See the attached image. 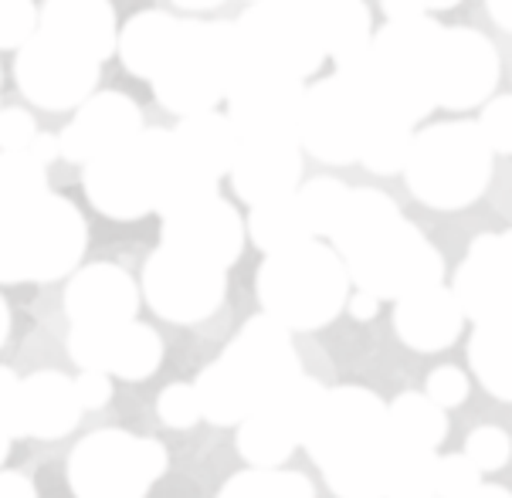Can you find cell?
<instances>
[{
  "instance_id": "22",
  "label": "cell",
  "mask_w": 512,
  "mask_h": 498,
  "mask_svg": "<svg viewBox=\"0 0 512 498\" xmlns=\"http://www.w3.org/2000/svg\"><path fill=\"white\" fill-rule=\"evenodd\" d=\"M143 133V112L126 92H95L58 136L68 163L89 166Z\"/></svg>"
},
{
  "instance_id": "46",
  "label": "cell",
  "mask_w": 512,
  "mask_h": 498,
  "mask_svg": "<svg viewBox=\"0 0 512 498\" xmlns=\"http://www.w3.org/2000/svg\"><path fill=\"white\" fill-rule=\"evenodd\" d=\"M75 393L82 410H102L112 400V377L99 370H82L75 377Z\"/></svg>"
},
{
  "instance_id": "54",
  "label": "cell",
  "mask_w": 512,
  "mask_h": 498,
  "mask_svg": "<svg viewBox=\"0 0 512 498\" xmlns=\"http://www.w3.org/2000/svg\"><path fill=\"white\" fill-rule=\"evenodd\" d=\"M11 431H7L4 424H0V471H4V461H7V454H11Z\"/></svg>"
},
{
  "instance_id": "26",
  "label": "cell",
  "mask_w": 512,
  "mask_h": 498,
  "mask_svg": "<svg viewBox=\"0 0 512 498\" xmlns=\"http://www.w3.org/2000/svg\"><path fill=\"white\" fill-rule=\"evenodd\" d=\"M75 380L62 370H38L24 377L21 387V427L24 438L34 441H58L72 434L82 421Z\"/></svg>"
},
{
  "instance_id": "8",
  "label": "cell",
  "mask_w": 512,
  "mask_h": 498,
  "mask_svg": "<svg viewBox=\"0 0 512 498\" xmlns=\"http://www.w3.org/2000/svg\"><path fill=\"white\" fill-rule=\"evenodd\" d=\"M170 129H143L126 146L92 160L82 173L89 204L112 221H140L160 207L170 166Z\"/></svg>"
},
{
  "instance_id": "40",
  "label": "cell",
  "mask_w": 512,
  "mask_h": 498,
  "mask_svg": "<svg viewBox=\"0 0 512 498\" xmlns=\"http://www.w3.org/2000/svg\"><path fill=\"white\" fill-rule=\"evenodd\" d=\"M482 471L465 458V454H441L438 478H435V498H472L479 492Z\"/></svg>"
},
{
  "instance_id": "34",
  "label": "cell",
  "mask_w": 512,
  "mask_h": 498,
  "mask_svg": "<svg viewBox=\"0 0 512 498\" xmlns=\"http://www.w3.org/2000/svg\"><path fill=\"white\" fill-rule=\"evenodd\" d=\"M414 146V129L394 116H370L367 133H363L360 163L377 177H390V173H404L407 156Z\"/></svg>"
},
{
  "instance_id": "36",
  "label": "cell",
  "mask_w": 512,
  "mask_h": 498,
  "mask_svg": "<svg viewBox=\"0 0 512 498\" xmlns=\"http://www.w3.org/2000/svg\"><path fill=\"white\" fill-rule=\"evenodd\" d=\"M295 197H299L302 211L309 217L312 234H316V241H319V238H329V234H333L346 200H350V187L333 177H316V180L302 183V187L295 190Z\"/></svg>"
},
{
  "instance_id": "50",
  "label": "cell",
  "mask_w": 512,
  "mask_h": 498,
  "mask_svg": "<svg viewBox=\"0 0 512 498\" xmlns=\"http://www.w3.org/2000/svg\"><path fill=\"white\" fill-rule=\"evenodd\" d=\"M485 7H489L492 21H496L502 31L512 34V0H485Z\"/></svg>"
},
{
  "instance_id": "3",
  "label": "cell",
  "mask_w": 512,
  "mask_h": 498,
  "mask_svg": "<svg viewBox=\"0 0 512 498\" xmlns=\"http://www.w3.org/2000/svg\"><path fill=\"white\" fill-rule=\"evenodd\" d=\"M299 377L302 360L292 332L262 312L241 326L218 360L204 366L194 387L207 424L241 427L272 393Z\"/></svg>"
},
{
  "instance_id": "53",
  "label": "cell",
  "mask_w": 512,
  "mask_h": 498,
  "mask_svg": "<svg viewBox=\"0 0 512 498\" xmlns=\"http://www.w3.org/2000/svg\"><path fill=\"white\" fill-rule=\"evenodd\" d=\"M472 498H512V492H509V488H502V485H482Z\"/></svg>"
},
{
  "instance_id": "16",
  "label": "cell",
  "mask_w": 512,
  "mask_h": 498,
  "mask_svg": "<svg viewBox=\"0 0 512 498\" xmlns=\"http://www.w3.org/2000/svg\"><path fill=\"white\" fill-rule=\"evenodd\" d=\"M370 112L363 109L360 95L336 72L306 89L299 122V146L316 156L319 163L346 166L360 160L363 133Z\"/></svg>"
},
{
  "instance_id": "15",
  "label": "cell",
  "mask_w": 512,
  "mask_h": 498,
  "mask_svg": "<svg viewBox=\"0 0 512 498\" xmlns=\"http://www.w3.org/2000/svg\"><path fill=\"white\" fill-rule=\"evenodd\" d=\"M99 65L82 51L62 45V41L48 38V34H34V38L17 51L14 58V78L24 99H31L38 109L65 112L82 109L95 95L99 85Z\"/></svg>"
},
{
  "instance_id": "7",
  "label": "cell",
  "mask_w": 512,
  "mask_h": 498,
  "mask_svg": "<svg viewBox=\"0 0 512 498\" xmlns=\"http://www.w3.org/2000/svg\"><path fill=\"white\" fill-rule=\"evenodd\" d=\"M404 180L431 211H462L475 204L492 180V150L479 122H438L414 133Z\"/></svg>"
},
{
  "instance_id": "49",
  "label": "cell",
  "mask_w": 512,
  "mask_h": 498,
  "mask_svg": "<svg viewBox=\"0 0 512 498\" xmlns=\"http://www.w3.org/2000/svg\"><path fill=\"white\" fill-rule=\"evenodd\" d=\"M346 312H350V316L357 319V322L377 319L380 299H373V295H367V292H357V295H350V302H346Z\"/></svg>"
},
{
  "instance_id": "17",
  "label": "cell",
  "mask_w": 512,
  "mask_h": 498,
  "mask_svg": "<svg viewBox=\"0 0 512 498\" xmlns=\"http://www.w3.org/2000/svg\"><path fill=\"white\" fill-rule=\"evenodd\" d=\"M499 51L482 31L445 28L435 58V102L445 109H475L499 85Z\"/></svg>"
},
{
  "instance_id": "33",
  "label": "cell",
  "mask_w": 512,
  "mask_h": 498,
  "mask_svg": "<svg viewBox=\"0 0 512 498\" xmlns=\"http://www.w3.org/2000/svg\"><path fill=\"white\" fill-rule=\"evenodd\" d=\"M323 31H326V55L336 61V68L353 65L373 45L370 11L363 0H326Z\"/></svg>"
},
{
  "instance_id": "29",
  "label": "cell",
  "mask_w": 512,
  "mask_h": 498,
  "mask_svg": "<svg viewBox=\"0 0 512 498\" xmlns=\"http://www.w3.org/2000/svg\"><path fill=\"white\" fill-rule=\"evenodd\" d=\"M401 221H404L401 207H397V200L387 197L384 190H373V187L350 190V200H346L340 221H336L333 234H329V244H333L336 255L346 261Z\"/></svg>"
},
{
  "instance_id": "51",
  "label": "cell",
  "mask_w": 512,
  "mask_h": 498,
  "mask_svg": "<svg viewBox=\"0 0 512 498\" xmlns=\"http://www.w3.org/2000/svg\"><path fill=\"white\" fill-rule=\"evenodd\" d=\"M177 7H184V11H214V7H221L224 0H173Z\"/></svg>"
},
{
  "instance_id": "13",
  "label": "cell",
  "mask_w": 512,
  "mask_h": 498,
  "mask_svg": "<svg viewBox=\"0 0 512 498\" xmlns=\"http://www.w3.org/2000/svg\"><path fill=\"white\" fill-rule=\"evenodd\" d=\"M228 295V272L187 258L180 251L156 248L143 265V299L160 319L197 326L211 319Z\"/></svg>"
},
{
  "instance_id": "44",
  "label": "cell",
  "mask_w": 512,
  "mask_h": 498,
  "mask_svg": "<svg viewBox=\"0 0 512 498\" xmlns=\"http://www.w3.org/2000/svg\"><path fill=\"white\" fill-rule=\"evenodd\" d=\"M38 136V122L31 112L0 109V153H31Z\"/></svg>"
},
{
  "instance_id": "4",
  "label": "cell",
  "mask_w": 512,
  "mask_h": 498,
  "mask_svg": "<svg viewBox=\"0 0 512 498\" xmlns=\"http://www.w3.org/2000/svg\"><path fill=\"white\" fill-rule=\"evenodd\" d=\"M350 272L333 244L306 241L282 255H268L255 275L262 312L289 332L326 329L350 302Z\"/></svg>"
},
{
  "instance_id": "5",
  "label": "cell",
  "mask_w": 512,
  "mask_h": 498,
  "mask_svg": "<svg viewBox=\"0 0 512 498\" xmlns=\"http://www.w3.org/2000/svg\"><path fill=\"white\" fill-rule=\"evenodd\" d=\"M89 227L72 200L45 194L0 211V285L58 282L78 272Z\"/></svg>"
},
{
  "instance_id": "41",
  "label": "cell",
  "mask_w": 512,
  "mask_h": 498,
  "mask_svg": "<svg viewBox=\"0 0 512 498\" xmlns=\"http://www.w3.org/2000/svg\"><path fill=\"white\" fill-rule=\"evenodd\" d=\"M38 17L34 0H0V51H21L38 34Z\"/></svg>"
},
{
  "instance_id": "52",
  "label": "cell",
  "mask_w": 512,
  "mask_h": 498,
  "mask_svg": "<svg viewBox=\"0 0 512 498\" xmlns=\"http://www.w3.org/2000/svg\"><path fill=\"white\" fill-rule=\"evenodd\" d=\"M7 332H11V309H7L4 295H0V346L7 343Z\"/></svg>"
},
{
  "instance_id": "47",
  "label": "cell",
  "mask_w": 512,
  "mask_h": 498,
  "mask_svg": "<svg viewBox=\"0 0 512 498\" xmlns=\"http://www.w3.org/2000/svg\"><path fill=\"white\" fill-rule=\"evenodd\" d=\"M390 21H401V17H431L438 11L462 4V0H380Z\"/></svg>"
},
{
  "instance_id": "25",
  "label": "cell",
  "mask_w": 512,
  "mask_h": 498,
  "mask_svg": "<svg viewBox=\"0 0 512 498\" xmlns=\"http://www.w3.org/2000/svg\"><path fill=\"white\" fill-rule=\"evenodd\" d=\"M38 31L95 61H106L119 48L116 11L109 0H45Z\"/></svg>"
},
{
  "instance_id": "56",
  "label": "cell",
  "mask_w": 512,
  "mask_h": 498,
  "mask_svg": "<svg viewBox=\"0 0 512 498\" xmlns=\"http://www.w3.org/2000/svg\"><path fill=\"white\" fill-rule=\"evenodd\" d=\"M428 498H435V495H428Z\"/></svg>"
},
{
  "instance_id": "9",
  "label": "cell",
  "mask_w": 512,
  "mask_h": 498,
  "mask_svg": "<svg viewBox=\"0 0 512 498\" xmlns=\"http://www.w3.org/2000/svg\"><path fill=\"white\" fill-rule=\"evenodd\" d=\"M167 465L170 454L156 438L106 427L68 454V485L75 498H146Z\"/></svg>"
},
{
  "instance_id": "18",
  "label": "cell",
  "mask_w": 512,
  "mask_h": 498,
  "mask_svg": "<svg viewBox=\"0 0 512 498\" xmlns=\"http://www.w3.org/2000/svg\"><path fill=\"white\" fill-rule=\"evenodd\" d=\"M245 238H248L245 221H241L238 211L221 194L197 200L190 207H180V211L163 217L160 224L163 248L197 258L204 265H214L221 272H228L234 261L241 258Z\"/></svg>"
},
{
  "instance_id": "1",
  "label": "cell",
  "mask_w": 512,
  "mask_h": 498,
  "mask_svg": "<svg viewBox=\"0 0 512 498\" xmlns=\"http://www.w3.org/2000/svg\"><path fill=\"white\" fill-rule=\"evenodd\" d=\"M302 448L336 498H390L401 438L380 393L357 383L326 387Z\"/></svg>"
},
{
  "instance_id": "43",
  "label": "cell",
  "mask_w": 512,
  "mask_h": 498,
  "mask_svg": "<svg viewBox=\"0 0 512 498\" xmlns=\"http://www.w3.org/2000/svg\"><path fill=\"white\" fill-rule=\"evenodd\" d=\"M424 393H428L441 410H455V407H462L468 400V393H472V380H468L458 366L445 363V366H435V370L428 373V380H424Z\"/></svg>"
},
{
  "instance_id": "10",
  "label": "cell",
  "mask_w": 512,
  "mask_h": 498,
  "mask_svg": "<svg viewBox=\"0 0 512 498\" xmlns=\"http://www.w3.org/2000/svg\"><path fill=\"white\" fill-rule=\"evenodd\" d=\"M326 0H262L238 17V34L245 55L272 72L292 75L299 82L323 65L326 31H323Z\"/></svg>"
},
{
  "instance_id": "30",
  "label": "cell",
  "mask_w": 512,
  "mask_h": 498,
  "mask_svg": "<svg viewBox=\"0 0 512 498\" xmlns=\"http://www.w3.org/2000/svg\"><path fill=\"white\" fill-rule=\"evenodd\" d=\"M468 363L485 393L512 404V312L475 326L468 339Z\"/></svg>"
},
{
  "instance_id": "32",
  "label": "cell",
  "mask_w": 512,
  "mask_h": 498,
  "mask_svg": "<svg viewBox=\"0 0 512 498\" xmlns=\"http://www.w3.org/2000/svg\"><path fill=\"white\" fill-rule=\"evenodd\" d=\"M390 424H394V434L411 448H424V451H438L441 441L448 438V410H441L428 393L418 390H404L390 400Z\"/></svg>"
},
{
  "instance_id": "19",
  "label": "cell",
  "mask_w": 512,
  "mask_h": 498,
  "mask_svg": "<svg viewBox=\"0 0 512 498\" xmlns=\"http://www.w3.org/2000/svg\"><path fill=\"white\" fill-rule=\"evenodd\" d=\"M68 356L78 363V370H99L116 380L140 383L160 370L163 339L160 332L140 319L109 329L72 326V332H68Z\"/></svg>"
},
{
  "instance_id": "14",
  "label": "cell",
  "mask_w": 512,
  "mask_h": 498,
  "mask_svg": "<svg viewBox=\"0 0 512 498\" xmlns=\"http://www.w3.org/2000/svg\"><path fill=\"white\" fill-rule=\"evenodd\" d=\"M326 387L302 373L289 387L265 400L245 424L238 427V454L251 468H282L299 444H306L309 424L316 417Z\"/></svg>"
},
{
  "instance_id": "21",
  "label": "cell",
  "mask_w": 512,
  "mask_h": 498,
  "mask_svg": "<svg viewBox=\"0 0 512 498\" xmlns=\"http://www.w3.org/2000/svg\"><path fill=\"white\" fill-rule=\"evenodd\" d=\"M140 302L143 288L126 268L112 265V261L78 268L65 288V316L72 319V326H126V322H136Z\"/></svg>"
},
{
  "instance_id": "28",
  "label": "cell",
  "mask_w": 512,
  "mask_h": 498,
  "mask_svg": "<svg viewBox=\"0 0 512 498\" xmlns=\"http://www.w3.org/2000/svg\"><path fill=\"white\" fill-rule=\"evenodd\" d=\"M180 21L167 11H140L119 28V58H123L126 72L153 82L160 68L167 65L173 45H177Z\"/></svg>"
},
{
  "instance_id": "12",
  "label": "cell",
  "mask_w": 512,
  "mask_h": 498,
  "mask_svg": "<svg viewBox=\"0 0 512 498\" xmlns=\"http://www.w3.org/2000/svg\"><path fill=\"white\" fill-rule=\"evenodd\" d=\"M224 102L241 143H299L302 102H306V82L299 78L272 72L241 55Z\"/></svg>"
},
{
  "instance_id": "45",
  "label": "cell",
  "mask_w": 512,
  "mask_h": 498,
  "mask_svg": "<svg viewBox=\"0 0 512 498\" xmlns=\"http://www.w3.org/2000/svg\"><path fill=\"white\" fill-rule=\"evenodd\" d=\"M21 387L24 377H17L11 366L0 363V424L11 431V438H24L21 427Z\"/></svg>"
},
{
  "instance_id": "37",
  "label": "cell",
  "mask_w": 512,
  "mask_h": 498,
  "mask_svg": "<svg viewBox=\"0 0 512 498\" xmlns=\"http://www.w3.org/2000/svg\"><path fill=\"white\" fill-rule=\"evenodd\" d=\"M438 461H441L438 451L411 448V444L401 441L394 478H390V498H428V495H435Z\"/></svg>"
},
{
  "instance_id": "23",
  "label": "cell",
  "mask_w": 512,
  "mask_h": 498,
  "mask_svg": "<svg viewBox=\"0 0 512 498\" xmlns=\"http://www.w3.org/2000/svg\"><path fill=\"white\" fill-rule=\"evenodd\" d=\"M231 187L245 204L262 207L292 197L302 187L299 143H241L231 166Z\"/></svg>"
},
{
  "instance_id": "20",
  "label": "cell",
  "mask_w": 512,
  "mask_h": 498,
  "mask_svg": "<svg viewBox=\"0 0 512 498\" xmlns=\"http://www.w3.org/2000/svg\"><path fill=\"white\" fill-rule=\"evenodd\" d=\"M451 292L475 326L512 312V231L479 234L468 244Z\"/></svg>"
},
{
  "instance_id": "31",
  "label": "cell",
  "mask_w": 512,
  "mask_h": 498,
  "mask_svg": "<svg viewBox=\"0 0 512 498\" xmlns=\"http://www.w3.org/2000/svg\"><path fill=\"white\" fill-rule=\"evenodd\" d=\"M245 227H248L251 244H255L258 251H265V258L292 251L306 241H316V234H312V227H309V217L302 211L295 194L272 200V204H262V207H251Z\"/></svg>"
},
{
  "instance_id": "24",
  "label": "cell",
  "mask_w": 512,
  "mask_h": 498,
  "mask_svg": "<svg viewBox=\"0 0 512 498\" xmlns=\"http://www.w3.org/2000/svg\"><path fill=\"white\" fill-rule=\"evenodd\" d=\"M465 329V312L448 285H431L394 302V332L414 353H441Z\"/></svg>"
},
{
  "instance_id": "48",
  "label": "cell",
  "mask_w": 512,
  "mask_h": 498,
  "mask_svg": "<svg viewBox=\"0 0 512 498\" xmlns=\"http://www.w3.org/2000/svg\"><path fill=\"white\" fill-rule=\"evenodd\" d=\"M0 498H38V488L21 471H0Z\"/></svg>"
},
{
  "instance_id": "11",
  "label": "cell",
  "mask_w": 512,
  "mask_h": 498,
  "mask_svg": "<svg viewBox=\"0 0 512 498\" xmlns=\"http://www.w3.org/2000/svg\"><path fill=\"white\" fill-rule=\"evenodd\" d=\"M346 272L357 292L380 302H401L431 285H445V258L424 238L418 224L404 217L387 234L346 258Z\"/></svg>"
},
{
  "instance_id": "42",
  "label": "cell",
  "mask_w": 512,
  "mask_h": 498,
  "mask_svg": "<svg viewBox=\"0 0 512 498\" xmlns=\"http://www.w3.org/2000/svg\"><path fill=\"white\" fill-rule=\"evenodd\" d=\"M479 133L492 153H512V95H492L485 102L479 116Z\"/></svg>"
},
{
  "instance_id": "27",
  "label": "cell",
  "mask_w": 512,
  "mask_h": 498,
  "mask_svg": "<svg viewBox=\"0 0 512 498\" xmlns=\"http://www.w3.org/2000/svg\"><path fill=\"white\" fill-rule=\"evenodd\" d=\"M173 133V146L184 160L201 170L204 177L218 180L228 177L231 166H234V156L241 150V136L238 129L231 126L228 116L221 112H204V116H190V119H180Z\"/></svg>"
},
{
  "instance_id": "35",
  "label": "cell",
  "mask_w": 512,
  "mask_h": 498,
  "mask_svg": "<svg viewBox=\"0 0 512 498\" xmlns=\"http://www.w3.org/2000/svg\"><path fill=\"white\" fill-rule=\"evenodd\" d=\"M218 498H316V488L289 468H245L224 482Z\"/></svg>"
},
{
  "instance_id": "6",
  "label": "cell",
  "mask_w": 512,
  "mask_h": 498,
  "mask_svg": "<svg viewBox=\"0 0 512 498\" xmlns=\"http://www.w3.org/2000/svg\"><path fill=\"white\" fill-rule=\"evenodd\" d=\"M241 34L231 21H180L177 45L153 78V95L180 119L214 112L228 99L234 68L241 65Z\"/></svg>"
},
{
  "instance_id": "55",
  "label": "cell",
  "mask_w": 512,
  "mask_h": 498,
  "mask_svg": "<svg viewBox=\"0 0 512 498\" xmlns=\"http://www.w3.org/2000/svg\"><path fill=\"white\" fill-rule=\"evenodd\" d=\"M251 4H262V0H251Z\"/></svg>"
},
{
  "instance_id": "2",
  "label": "cell",
  "mask_w": 512,
  "mask_h": 498,
  "mask_svg": "<svg viewBox=\"0 0 512 498\" xmlns=\"http://www.w3.org/2000/svg\"><path fill=\"white\" fill-rule=\"evenodd\" d=\"M445 24L435 17H401L373 34V45L353 65L336 68L360 95L370 116H394L414 126L435 102V58Z\"/></svg>"
},
{
  "instance_id": "38",
  "label": "cell",
  "mask_w": 512,
  "mask_h": 498,
  "mask_svg": "<svg viewBox=\"0 0 512 498\" xmlns=\"http://www.w3.org/2000/svg\"><path fill=\"white\" fill-rule=\"evenodd\" d=\"M156 414L160 421L173 427V431H190L197 421H204V407L201 397H197L194 383H170V387L160 390L156 397Z\"/></svg>"
},
{
  "instance_id": "39",
  "label": "cell",
  "mask_w": 512,
  "mask_h": 498,
  "mask_svg": "<svg viewBox=\"0 0 512 498\" xmlns=\"http://www.w3.org/2000/svg\"><path fill=\"white\" fill-rule=\"evenodd\" d=\"M462 454L479 471H499L512 458V438L496 424H482L475 431H468Z\"/></svg>"
}]
</instances>
